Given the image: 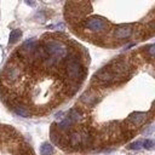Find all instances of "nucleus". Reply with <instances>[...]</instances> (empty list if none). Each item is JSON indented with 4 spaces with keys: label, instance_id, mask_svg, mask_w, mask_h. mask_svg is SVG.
I'll return each instance as SVG.
<instances>
[{
    "label": "nucleus",
    "instance_id": "13",
    "mask_svg": "<svg viewBox=\"0 0 155 155\" xmlns=\"http://www.w3.org/2000/svg\"><path fill=\"white\" fill-rule=\"evenodd\" d=\"M22 36V30L21 29H13L11 33H10V39H8V42L10 44H15L17 42Z\"/></svg>",
    "mask_w": 155,
    "mask_h": 155
},
{
    "label": "nucleus",
    "instance_id": "7",
    "mask_svg": "<svg viewBox=\"0 0 155 155\" xmlns=\"http://www.w3.org/2000/svg\"><path fill=\"white\" fill-rule=\"evenodd\" d=\"M68 145L71 147V149H79L81 147V136L78 131H70L69 132V139Z\"/></svg>",
    "mask_w": 155,
    "mask_h": 155
},
{
    "label": "nucleus",
    "instance_id": "10",
    "mask_svg": "<svg viewBox=\"0 0 155 155\" xmlns=\"http://www.w3.org/2000/svg\"><path fill=\"white\" fill-rule=\"evenodd\" d=\"M67 116L73 121V124L81 122V121L84 120V114H82V111H81L80 109H78V108L70 109V110L68 111V115H67Z\"/></svg>",
    "mask_w": 155,
    "mask_h": 155
},
{
    "label": "nucleus",
    "instance_id": "4",
    "mask_svg": "<svg viewBox=\"0 0 155 155\" xmlns=\"http://www.w3.org/2000/svg\"><path fill=\"white\" fill-rule=\"evenodd\" d=\"M80 101H81L85 105L93 107V105H96V104L99 102V97H98L93 91H86L85 93L81 94Z\"/></svg>",
    "mask_w": 155,
    "mask_h": 155
},
{
    "label": "nucleus",
    "instance_id": "6",
    "mask_svg": "<svg viewBox=\"0 0 155 155\" xmlns=\"http://www.w3.org/2000/svg\"><path fill=\"white\" fill-rule=\"evenodd\" d=\"M132 33H133V29L131 25H121L115 29L114 36L116 39H127L132 35Z\"/></svg>",
    "mask_w": 155,
    "mask_h": 155
},
{
    "label": "nucleus",
    "instance_id": "12",
    "mask_svg": "<svg viewBox=\"0 0 155 155\" xmlns=\"http://www.w3.org/2000/svg\"><path fill=\"white\" fill-rule=\"evenodd\" d=\"M53 151H54L53 145L51 143H48V142L42 143L41 147H40V155H52Z\"/></svg>",
    "mask_w": 155,
    "mask_h": 155
},
{
    "label": "nucleus",
    "instance_id": "11",
    "mask_svg": "<svg viewBox=\"0 0 155 155\" xmlns=\"http://www.w3.org/2000/svg\"><path fill=\"white\" fill-rule=\"evenodd\" d=\"M73 121L68 117V116H65V117H63L62 120H61V122L58 124V126H57V128H58V131L61 132H70L71 131V127H73Z\"/></svg>",
    "mask_w": 155,
    "mask_h": 155
},
{
    "label": "nucleus",
    "instance_id": "14",
    "mask_svg": "<svg viewBox=\"0 0 155 155\" xmlns=\"http://www.w3.org/2000/svg\"><path fill=\"white\" fill-rule=\"evenodd\" d=\"M142 147L145 148V149H148V150H151V149L154 148V142H153L151 139H145V140L142 143Z\"/></svg>",
    "mask_w": 155,
    "mask_h": 155
},
{
    "label": "nucleus",
    "instance_id": "9",
    "mask_svg": "<svg viewBox=\"0 0 155 155\" xmlns=\"http://www.w3.org/2000/svg\"><path fill=\"white\" fill-rule=\"evenodd\" d=\"M80 136H81V145H84L85 148H88L94 143V136L88 130H84L82 132H80Z\"/></svg>",
    "mask_w": 155,
    "mask_h": 155
},
{
    "label": "nucleus",
    "instance_id": "2",
    "mask_svg": "<svg viewBox=\"0 0 155 155\" xmlns=\"http://www.w3.org/2000/svg\"><path fill=\"white\" fill-rule=\"evenodd\" d=\"M84 27L94 33L104 31L108 28V22L102 17H92L84 21Z\"/></svg>",
    "mask_w": 155,
    "mask_h": 155
},
{
    "label": "nucleus",
    "instance_id": "5",
    "mask_svg": "<svg viewBox=\"0 0 155 155\" xmlns=\"http://www.w3.org/2000/svg\"><path fill=\"white\" fill-rule=\"evenodd\" d=\"M10 108H11V109H12V111H13L16 115H18V116L28 117V116L30 115L29 109H28L23 103H19V102H17V101H15V102L10 105Z\"/></svg>",
    "mask_w": 155,
    "mask_h": 155
},
{
    "label": "nucleus",
    "instance_id": "1",
    "mask_svg": "<svg viewBox=\"0 0 155 155\" xmlns=\"http://www.w3.org/2000/svg\"><path fill=\"white\" fill-rule=\"evenodd\" d=\"M42 46L45 48V52L48 56L56 58L57 61L65 58V56L68 53V46L59 40H54V39L45 40L42 42Z\"/></svg>",
    "mask_w": 155,
    "mask_h": 155
},
{
    "label": "nucleus",
    "instance_id": "15",
    "mask_svg": "<svg viewBox=\"0 0 155 155\" xmlns=\"http://www.w3.org/2000/svg\"><path fill=\"white\" fill-rule=\"evenodd\" d=\"M142 143H143L142 140H137V142L132 143L131 145H128L127 148H128V149H131V150H139L140 148H143V147H142Z\"/></svg>",
    "mask_w": 155,
    "mask_h": 155
},
{
    "label": "nucleus",
    "instance_id": "8",
    "mask_svg": "<svg viewBox=\"0 0 155 155\" xmlns=\"http://www.w3.org/2000/svg\"><path fill=\"white\" fill-rule=\"evenodd\" d=\"M147 117H148V114L147 113H140V111H136V113H132L130 116H128V119H127V121H130L132 125H142L145 120H147Z\"/></svg>",
    "mask_w": 155,
    "mask_h": 155
},
{
    "label": "nucleus",
    "instance_id": "3",
    "mask_svg": "<svg viewBox=\"0 0 155 155\" xmlns=\"http://www.w3.org/2000/svg\"><path fill=\"white\" fill-rule=\"evenodd\" d=\"M21 75V71L18 69L17 65H13V64H10V65H6L4 71H2V76L8 80L10 82H15Z\"/></svg>",
    "mask_w": 155,
    "mask_h": 155
}]
</instances>
